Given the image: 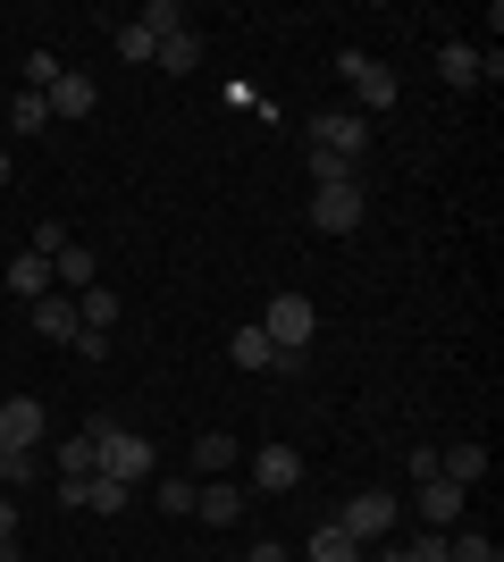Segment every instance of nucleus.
<instances>
[{"mask_svg": "<svg viewBox=\"0 0 504 562\" xmlns=\"http://www.w3.org/2000/svg\"><path fill=\"white\" fill-rule=\"evenodd\" d=\"M261 336L278 352H303L320 336V311H312V294H269V311H261Z\"/></svg>", "mask_w": 504, "mask_h": 562, "instance_id": "nucleus-3", "label": "nucleus"}, {"mask_svg": "<svg viewBox=\"0 0 504 562\" xmlns=\"http://www.w3.org/2000/svg\"><path fill=\"white\" fill-rule=\"evenodd\" d=\"M51 285H68V294H85V285H93V252H85V244H59V252H51Z\"/></svg>", "mask_w": 504, "mask_h": 562, "instance_id": "nucleus-17", "label": "nucleus"}, {"mask_svg": "<svg viewBox=\"0 0 504 562\" xmlns=\"http://www.w3.org/2000/svg\"><path fill=\"white\" fill-rule=\"evenodd\" d=\"M437 76H446L455 93H480V50H471V43H446V50H437Z\"/></svg>", "mask_w": 504, "mask_h": 562, "instance_id": "nucleus-18", "label": "nucleus"}, {"mask_svg": "<svg viewBox=\"0 0 504 562\" xmlns=\"http://www.w3.org/2000/svg\"><path fill=\"white\" fill-rule=\"evenodd\" d=\"M34 470H43L34 453H9V446H0V487H34Z\"/></svg>", "mask_w": 504, "mask_h": 562, "instance_id": "nucleus-29", "label": "nucleus"}, {"mask_svg": "<svg viewBox=\"0 0 504 562\" xmlns=\"http://www.w3.org/2000/svg\"><path fill=\"white\" fill-rule=\"evenodd\" d=\"M0 546H18V504L0 495Z\"/></svg>", "mask_w": 504, "mask_h": 562, "instance_id": "nucleus-32", "label": "nucleus"}, {"mask_svg": "<svg viewBox=\"0 0 504 562\" xmlns=\"http://www.w3.org/2000/svg\"><path fill=\"white\" fill-rule=\"evenodd\" d=\"M236 462H244V446L227 428H202V437H193V470H202V479H227Z\"/></svg>", "mask_w": 504, "mask_h": 562, "instance_id": "nucleus-14", "label": "nucleus"}, {"mask_svg": "<svg viewBox=\"0 0 504 562\" xmlns=\"http://www.w3.org/2000/svg\"><path fill=\"white\" fill-rule=\"evenodd\" d=\"M152 59H160L168 76H193V68H202V34H193V25H186V34H168V43L152 50Z\"/></svg>", "mask_w": 504, "mask_h": 562, "instance_id": "nucleus-21", "label": "nucleus"}, {"mask_svg": "<svg viewBox=\"0 0 504 562\" xmlns=\"http://www.w3.org/2000/svg\"><path fill=\"white\" fill-rule=\"evenodd\" d=\"M59 59H51V50H25V93H51V85H59Z\"/></svg>", "mask_w": 504, "mask_h": 562, "instance_id": "nucleus-27", "label": "nucleus"}, {"mask_svg": "<svg viewBox=\"0 0 504 562\" xmlns=\"http://www.w3.org/2000/svg\"><path fill=\"white\" fill-rule=\"evenodd\" d=\"M59 504H76V513H126L135 504V487H119V479H59Z\"/></svg>", "mask_w": 504, "mask_h": 562, "instance_id": "nucleus-9", "label": "nucleus"}, {"mask_svg": "<svg viewBox=\"0 0 504 562\" xmlns=\"http://www.w3.org/2000/svg\"><path fill=\"white\" fill-rule=\"evenodd\" d=\"M312 151H328V160H361V151H370V117H361V110H320L312 117Z\"/></svg>", "mask_w": 504, "mask_h": 562, "instance_id": "nucleus-4", "label": "nucleus"}, {"mask_svg": "<svg viewBox=\"0 0 504 562\" xmlns=\"http://www.w3.org/2000/svg\"><path fill=\"white\" fill-rule=\"evenodd\" d=\"M244 562H287V546H278V538H261V546H253Z\"/></svg>", "mask_w": 504, "mask_h": 562, "instance_id": "nucleus-33", "label": "nucleus"}, {"mask_svg": "<svg viewBox=\"0 0 504 562\" xmlns=\"http://www.w3.org/2000/svg\"><path fill=\"white\" fill-rule=\"evenodd\" d=\"M437 470H446L455 487H480V479H488V446H446V453H437Z\"/></svg>", "mask_w": 504, "mask_h": 562, "instance_id": "nucleus-20", "label": "nucleus"}, {"mask_svg": "<svg viewBox=\"0 0 504 562\" xmlns=\"http://www.w3.org/2000/svg\"><path fill=\"white\" fill-rule=\"evenodd\" d=\"M312 186H354V160H328V151H312Z\"/></svg>", "mask_w": 504, "mask_h": 562, "instance_id": "nucleus-30", "label": "nucleus"}, {"mask_svg": "<svg viewBox=\"0 0 504 562\" xmlns=\"http://www.w3.org/2000/svg\"><path fill=\"white\" fill-rule=\"evenodd\" d=\"M9 117H18V135H43V126H51L43 93H9Z\"/></svg>", "mask_w": 504, "mask_h": 562, "instance_id": "nucleus-26", "label": "nucleus"}, {"mask_svg": "<svg viewBox=\"0 0 504 562\" xmlns=\"http://www.w3.org/2000/svg\"><path fill=\"white\" fill-rule=\"evenodd\" d=\"M135 25H144L152 43H168V34H186V9H177V0H152V9H144Z\"/></svg>", "mask_w": 504, "mask_h": 562, "instance_id": "nucleus-23", "label": "nucleus"}, {"mask_svg": "<svg viewBox=\"0 0 504 562\" xmlns=\"http://www.w3.org/2000/svg\"><path fill=\"white\" fill-rule=\"evenodd\" d=\"M336 529L361 538V546H387V538H395V495H354V504L336 513Z\"/></svg>", "mask_w": 504, "mask_h": 562, "instance_id": "nucleus-5", "label": "nucleus"}, {"mask_svg": "<svg viewBox=\"0 0 504 562\" xmlns=\"http://www.w3.org/2000/svg\"><path fill=\"white\" fill-rule=\"evenodd\" d=\"M76 328H85V319H76V294H43V303H34V336L76 345Z\"/></svg>", "mask_w": 504, "mask_h": 562, "instance_id": "nucleus-15", "label": "nucleus"}, {"mask_svg": "<svg viewBox=\"0 0 504 562\" xmlns=\"http://www.w3.org/2000/svg\"><path fill=\"white\" fill-rule=\"evenodd\" d=\"M253 487H261V495H294V487H303V453H294V446H261V453H253Z\"/></svg>", "mask_w": 504, "mask_h": 562, "instance_id": "nucleus-11", "label": "nucleus"}, {"mask_svg": "<svg viewBox=\"0 0 504 562\" xmlns=\"http://www.w3.org/2000/svg\"><path fill=\"white\" fill-rule=\"evenodd\" d=\"M244 504H253V495L227 487V479H202V487H193V520H211V529H236Z\"/></svg>", "mask_w": 504, "mask_h": 562, "instance_id": "nucleus-12", "label": "nucleus"}, {"mask_svg": "<svg viewBox=\"0 0 504 562\" xmlns=\"http://www.w3.org/2000/svg\"><path fill=\"white\" fill-rule=\"evenodd\" d=\"M227 361H236V370H287V378L303 370V352H278V345H269V336H261V319L227 336Z\"/></svg>", "mask_w": 504, "mask_h": 562, "instance_id": "nucleus-6", "label": "nucleus"}, {"mask_svg": "<svg viewBox=\"0 0 504 562\" xmlns=\"http://www.w3.org/2000/svg\"><path fill=\"white\" fill-rule=\"evenodd\" d=\"M43 420H51V412L34 395H9V403H0V446H9V453H34V446H43Z\"/></svg>", "mask_w": 504, "mask_h": 562, "instance_id": "nucleus-8", "label": "nucleus"}, {"mask_svg": "<svg viewBox=\"0 0 504 562\" xmlns=\"http://www.w3.org/2000/svg\"><path fill=\"white\" fill-rule=\"evenodd\" d=\"M312 227L320 235H354L361 227V186H312Z\"/></svg>", "mask_w": 504, "mask_h": 562, "instance_id": "nucleus-7", "label": "nucleus"}, {"mask_svg": "<svg viewBox=\"0 0 504 562\" xmlns=\"http://www.w3.org/2000/svg\"><path fill=\"white\" fill-rule=\"evenodd\" d=\"M193 487H202V479H160L152 504H160V513H193Z\"/></svg>", "mask_w": 504, "mask_h": 562, "instance_id": "nucleus-28", "label": "nucleus"}, {"mask_svg": "<svg viewBox=\"0 0 504 562\" xmlns=\"http://www.w3.org/2000/svg\"><path fill=\"white\" fill-rule=\"evenodd\" d=\"M93 101H101V85H93L85 68H68V76L43 93V110H51V117H93Z\"/></svg>", "mask_w": 504, "mask_h": 562, "instance_id": "nucleus-13", "label": "nucleus"}, {"mask_svg": "<svg viewBox=\"0 0 504 562\" xmlns=\"http://www.w3.org/2000/svg\"><path fill=\"white\" fill-rule=\"evenodd\" d=\"M110 43H119V59H126V68H152V50H160V43L144 34V25H119Z\"/></svg>", "mask_w": 504, "mask_h": 562, "instance_id": "nucleus-24", "label": "nucleus"}, {"mask_svg": "<svg viewBox=\"0 0 504 562\" xmlns=\"http://www.w3.org/2000/svg\"><path fill=\"white\" fill-rule=\"evenodd\" d=\"M93 470L119 479V487H144L152 479V437H135V428H119V420H93Z\"/></svg>", "mask_w": 504, "mask_h": 562, "instance_id": "nucleus-1", "label": "nucleus"}, {"mask_svg": "<svg viewBox=\"0 0 504 562\" xmlns=\"http://www.w3.org/2000/svg\"><path fill=\"white\" fill-rule=\"evenodd\" d=\"M9 294H25V303L59 294V285H51V260H43V252H18V260H9Z\"/></svg>", "mask_w": 504, "mask_h": 562, "instance_id": "nucleus-16", "label": "nucleus"}, {"mask_svg": "<svg viewBox=\"0 0 504 562\" xmlns=\"http://www.w3.org/2000/svg\"><path fill=\"white\" fill-rule=\"evenodd\" d=\"M462 504H471V487H455L446 470H437V479H421V529H446V538H455Z\"/></svg>", "mask_w": 504, "mask_h": 562, "instance_id": "nucleus-10", "label": "nucleus"}, {"mask_svg": "<svg viewBox=\"0 0 504 562\" xmlns=\"http://www.w3.org/2000/svg\"><path fill=\"white\" fill-rule=\"evenodd\" d=\"M76 361H110V336H101V328H76Z\"/></svg>", "mask_w": 504, "mask_h": 562, "instance_id": "nucleus-31", "label": "nucleus"}, {"mask_svg": "<svg viewBox=\"0 0 504 562\" xmlns=\"http://www.w3.org/2000/svg\"><path fill=\"white\" fill-rule=\"evenodd\" d=\"M303 562H370V546H361V538H345V529L328 520V529H320V538L303 546Z\"/></svg>", "mask_w": 504, "mask_h": 562, "instance_id": "nucleus-19", "label": "nucleus"}, {"mask_svg": "<svg viewBox=\"0 0 504 562\" xmlns=\"http://www.w3.org/2000/svg\"><path fill=\"white\" fill-rule=\"evenodd\" d=\"M59 479H93V428H85V437H68V446H59Z\"/></svg>", "mask_w": 504, "mask_h": 562, "instance_id": "nucleus-25", "label": "nucleus"}, {"mask_svg": "<svg viewBox=\"0 0 504 562\" xmlns=\"http://www.w3.org/2000/svg\"><path fill=\"white\" fill-rule=\"evenodd\" d=\"M0 186H9V151H0Z\"/></svg>", "mask_w": 504, "mask_h": 562, "instance_id": "nucleus-34", "label": "nucleus"}, {"mask_svg": "<svg viewBox=\"0 0 504 562\" xmlns=\"http://www.w3.org/2000/svg\"><path fill=\"white\" fill-rule=\"evenodd\" d=\"M76 319H85V328H119V294H110V285H85V294H76Z\"/></svg>", "mask_w": 504, "mask_h": 562, "instance_id": "nucleus-22", "label": "nucleus"}, {"mask_svg": "<svg viewBox=\"0 0 504 562\" xmlns=\"http://www.w3.org/2000/svg\"><path fill=\"white\" fill-rule=\"evenodd\" d=\"M336 76L354 85V110H361V117H370V110H395V101H404L395 68H387V59H370V50H336Z\"/></svg>", "mask_w": 504, "mask_h": 562, "instance_id": "nucleus-2", "label": "nucleus"}]
</instances>
